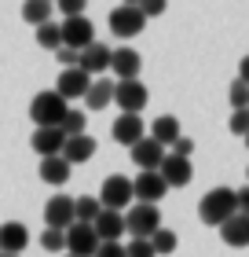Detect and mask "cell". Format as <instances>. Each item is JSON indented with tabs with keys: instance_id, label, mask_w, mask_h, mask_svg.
Instances as JSON below:
<instances>
[{
	"instance_id": "6da1fadb",
	"label": "cell",
	"mask_w": 249,
	"mask_h": 257,
	"mask_svg": "<svg viewBox=\"0 0 249 257\" xmlns=\"http://www.w3.org/2000/svg\"><path fill=\"white\" fill-rule=\"evenodd\" d=\"M234 213H238V202H234L231 188H212V191L201 195V202H198V217H201V224H209V228H220L223 220H231Z\"/></svg>"
},
{
	"instance_id": "7a4b0ae2",
	"label": "cell",
	"mask_w": 249,
	"mask_h": 257,
	"mask_svg": "<svg viewBox=\"0 0 249 257\" xmlns=\"http://www.w3.org/2000/svg\"><path fill=\"white\" fill-rule=\"evenodd\" d=\"M66 114H70V103L59 99L55 92H37L30 103V118L37 121V128H59Z\"/></svg>"
},
{
	"instance_id": "3957f363",
	"label": "cell",
	"mask_w": 249,
	"mask_h": 257,
	"mask_svg": "<svg viewBox=\"0 0 249 257\" xmlns=\"http://www.w3.org/2000/svg\"><path fill=\"white\" fill-rule=\"evenodd\" d=\"M121 217H125V231H128L132 239H150L154 231L161 228L158 206H143V202H139V206H132V209H128V213H121Z\"/></svg>"
},
{
	"instance_id": "277c9868",
	"label": "cell",
	"mask_w": 249,
	"mask_h": 257,
	"mask_svg": "<svg viewBox=\"0 0 249 257\" xmlns=\"http://www.w3.org/2000/svg\"><path fill=\"white\" fill-rule=\"evenodd\" d=\"M59 33H63V48H70V52H85L92 41H96V26L85 19V15H77V19H63L59 22Z\"/></svg>"
},
{
	"instance_id": "5b68a950",
	"label": "cell",
	"mask_w": 249,
	"mask_h": 257,
	"mask_svg": "<svg viewBox=\"0 0 249 257\" xmlns=\"http://www.w3.org/2000/svg\"><path fill=\"white\" fill-rule=\"evenodd\" d=\"M147 99H150V92L139 77L136 81H114V99L110 103H117L121 114H139L147 107Z\"/></svg>"
},
{
	"instance_id": "8992f818",
	"label": "cell",
	"mask_w": 249,
	"mask_h": 257,
	"mask_svg": "<svg viewBox=\"0 0 249 257\" xmlns=\"http://www.w3.org/2000/svg\"><path fill=\"white\" fill-rule=\"evenodd\" d=\"M132 202V180L128 177H106L103 180V191H99V206L103 209H114V213H121V209Z\"/></svg>"
},
{
	"instance_id": "52a82bcc",
	"label": "cell",
	"mask_w": 249,
	"mask_h": 257,
	"mask_svg": "<svg viewBox=\"0 0 249 257\" xmlns=\"http://www.w3.org/2000/svg\"><path fill=\"white\" fill-rule=\"evenodd\" d=\"M143 26H147V19H143V11H139L136 4H121V8L110 11V30H114L121 41L136 37V33H143Z\"/></svg>"
},
{
	"instance_id": "ba28073f",
	"label": "cell",
	"mask_w": 249,
	"mask_h": 257,
	"mask_svg": "<svg viewBox=\"0 0 249 257\" xmlns=\"http://www.w3.org/2000/svg\"><path fill=\"white\" fill-rule=\"evenodd\" d=\"M88 85H92V77L85 74V70L81 66H70V70H63V74H59V81H55V96L59 99H85V92H88Z\"/></svg>"
},
{
	"instance_id": "9c48e42d",
	"label": "cell",
	"mask_w": 249,
	"mask_h": 257,
	"mask_svg": "<svg viewBox=\"0 0 249 257\" xmlns=\"http://www.w3.org/2000/svg\"><path fill=\"white\" fill-rule=\"evenodd\" d=\"M70 224H77V220H74V198H70V195L48 198V202H44V228L66 231Z\"/></svg>"
},
{
	"instance_id": "30bf717a",
	"label": "cell",
	"mask_w": 249,
	"mask_h": 257,
	"mask_svg": "<svg viewBox=\"0 0 249 257\" xmlns=\"http://www.w3.org/2000/svg\"><path fill=\"white\" fill-rule=\"evenodd\" d=\"M63 235H66V250H70V257H96L99 239H96V231H92V224H70Z\"/></svg>"
},
{
	"instance_id": "8fae6325",
	"label": "cell",
	"mask_w": 249,
	"mask_h": 257,
	"mask_svg": "<svg viewBox=\"0 0 249 257\" xmlns=\"http://www.w3.org/2000/svg\"><path fill=\"white\" fill-rule=\"evenodd\" d=\"M158 177L165 180V188H187L191 177H194V169H191V162H187V158L165 155V162L158 166Z\"/></svg>"
},
{
	"instance_id": "7c38bea8",
	"label": "cell",
	"mask_w": 249,
	"mask_h": 257,
	"mask_svg": "<svg viewBox=\"0 0 249 257\" xmlns=\"http://www.w3.org/2000/svg\"><path fill=\"white\" fill-rule=\"evenodd\" d=\"M139 66H143V59H139L136 48H114L110 52V70H114L117 81H136Z\"/></svg>"
},
{
	"instance_id": "4fadbf2b",
	"label": "cell",
	"mask_w": 249,
	"mask_h": 257,
	"mask_svg": "<svg viewBox=\"0 0 249 257\" xmlns=\"http://www.w3.org/2000/svg\"><path fill=\"white\" fill-rule=\"evenodd\" d=\"M26 242H30L26 224H19V220H4V224H0V253L19 257L22 250H26Z\"/></svg>"
},
{
	"instance_id": "5bb4252c",
	"label": "cell",
	"mask_w": 249,
	"mask_h": 257,
	"mask_svg": "<svg viewBox=\"0 0 249 257\" xmlns=\"http://www.w3.org/2000/svg\"><path fill=\"white\" fill-rule=\"evenodd\" d=\"M92 231H96L99 242H121V235H125V217L114 213V209H103V213L92 220Z\"/></svg>"
},
{
	"instance_id": "9a60e30c",
	"label": "cell",
	"mask_w": 249,
	"mask_h": 257,
	"mask_svg": "<svg viewBox=\"0 0 249 257\" xmlns=\"http://www.w3.org/2000/svg\"><path fill=\"white\" fill-rule=\"evenodd\" d=\"M128 155H132V162H136V166L143 169V173H158V166L165 162V151L154 144L150 136H143L136 147H128Z\"/></svg>"
},
{
	"instance_id": "2e32d148",
	"label": "cell",
	"mask_w": 249,
	"mask_h": 257,
	"mask_svg": "<svg viewBox=\"0 0 249 257\" xmlns=\"http://www.w3.org/2000/svg\"><path fill=\"white\" fill-rule=\"evenodd\" d=\"M92 155H96V140L85 133V136H70L66 144H63V155H59V158H63L66 166L74 169V166H85Z\"/></svg>"
},
{
	"instance_id": "e0dca14e",
	"label": "cell",
	"mask_w": 249,
	"mask_h": 257,
	"mask_svg": "<svg viewBox=\"0 0 249 257\" xmlns=\"http://www.w3.org/2000/svg\"><path fill=\"white\" fill-rule=\"evenodd\" d=\"M165 191L169 188H165V180L158 177V173H139V177L132 180V198H139L143 206H154Z\"/></svg>"
},
{
	"instance_id": "ac0fdd59",
	"label": "cell",
	"mask_w": 249,
	"mask_h": 257,
	"mask_svg": "<svg viewBox=\"0 0 249 257\" xmlns=\"http://www.w3.org/2000/svg\"><path fill=\"white\" fill-rule=\"evenodd\" d=\"M77 66L85 70L88 77H92V74H106V70H110V48L99 44V41H92L88 48L77 55Z\"/></svg>"
},
{
	"instance_id": "d6986e66",
	"label": "cell",
	"mask_w": 249,
	"mask_h": 257,
	"mask_svg": "<svg viewBox=\"0 0 249 257\" xmlns=\"http://www.w3.org/2000/svg\"><path fill=\"white\" fill-rule=\"evenodd\" d=\"M143 136H147V128H143V118H139V114H121V118L114 121V140L117 144L136 147Z\"/></svg>"
},
{
	"instance_id": "ffe728a7",
	"label": "cell",
	"mask_w": 249,
	"mask_h": 257,
	"mask_svg": "<svg viewBox=\"0 0 249 257\" xmlns=\"http://www.w3.org/2000/svg\"><path fill=\"white\" fill-rule=\"evenodd\" d=\"M30 144H33V151H37L41 158H59V155H63L66 136H63V128H37Z\"/></svg>"
},
{
	"instance_id": "44dd1931",
	"label": "cell",
	"mask_w": 249,
	"mask_h": 257,
	"mask_svg": "<svg viewBox=\"0 0 249 257\" xmlns=\"http://www.w3.org/2000/svg\"><path fill=\"white\" fill-rule=\"evenodd\" d=\"M220 239L227 242V246H234V250L249 246V217L234 213L231 220H223V224H220Z\"/></svg>"
},
{
	"instance_id": "7402d4cb",
	"label": "cell",
	"mask_w": 249,
	"mask_h": 257,
	"mask_svg": "<svg viewBox=\"0 0 249 257\" xmlns=\"http://www.w3.org/2000/svg\"><path fill=\"white\" fill-rule=\"evenodd\" d=\"M180 136H183V133H180V118H172V114H161V118L150 125V140H154V144H158L161 151H165V147H172Z\"/></svg>"
},
{
	"instance_id": "603a6c76",
	"label": "cell",
	"mask_w": 249,
	"mask_h": 257,
	"mask_svg": "<svg viewBox=\"0 0 249 257\" xmlns=\"http://www.w3.org/2000/svg\"><path fill=\"white\" fill-rule=\"evenodd\" d=\"M114 99V81H92L88 92H85V107L88 110H106V103Z\"/></svg>"
},
{
	"instance_id": "cb8c5ba5",
	"label": "cell",
	"mask_w": 249,
	"mask_h": 257,
	"mask_svg": "<svg viewBox=\"0 0 249 257\" xmlns=\"http://www.w3.org/2000/svg\"><path fill=\"white\" fill-rule=\"evenodd\" d=\"M41 180L59 188V184L70 180V166H66L63 158H41Z\"/></svg>"
},
{
	"instance_id": "d4e9b609",
	"label": "cell",
	"mask_w": 249,
	"mask_h": 257,
	"mask_svg": "<svg viewBox=\"0 0 249 257\" xmlns=\"http://www.w3.org/2000/svg\"><path fill=\"white\" fill-rule=\"evenodd\" d=\"M99 213H103V206H99L96 195H81V198H74V220H77V224H92Z\"/></svg>"
},
{
	"instance_id": "484cf974",
	"label": "cell",
	"mask_w": 249,
	"mask_h": 257,
	"mask_svg": "<svg viewBox=\"0 0 249 257\" xmlns=\"http://www.w3.org/2000/svg\"><path fill=\"white\" fill-rule=\"evenodd\" d=\"M22 19H26L30 26H44V22H52V4L48 0H30V4L22 8Z\"/></svg>"
},
{
	"instance_id": "4316f807",
	"label": "cell",
	"mask_w": 249,
	"mask_h": 257,
	"mask_svg": "<svg viewBox=\"0 0 249 257\" xmlns=\"http://www.w3.org/2000/svg\"><path fill=\"white\" fill-rule=\"evenodd\" d=\"M37 44L48 52H59L63 48V33H59V22H44V26H37Z\"/></svg>"
},
{
	"instance_id": "83f0119b",
	"label": "cell",
	"mask_w": 249,
	"mask_h": 257,
	"mask_svg": "<svg viewBox=\"0 0 249 257\" xmlns=\"http://www.w3.org/2000/svg\"><path fill=\"white\" fill-rule=\"evenodd\" d=\"M147 242L154 246V257H158V253H172V250H176V231H169V228H158V231H154V235H150Z\"/></svg>"
},
{
	"instance_id": "f1b7e54d",
	"label": "cell",
	"mask_w": 249,
	"mask_h": 257,
	"mask_svg": "<svg viewBox=\"0 0 249 257\" xmlns=\"http://www.w3.org/2000/svg\"><path fill=\"white\" fill-rule=\"evenodd\" d=\"M85 125H88V118H85V110H70L66 118H63V136L70 140V136H85Z\"/></svg>"
},
{
	"instance_id": "f546056e",
	"label": "cell",
	"mask_w": 249,
	"mask_h": 257,
	"mask_svg": "<svg viewBox=\"0 0 249 257\" xmlns=\"http://www.w3.org/2000/svg\"><path fill=\"white\" fill-rule=\"evenodd\" d=\"M41 246L48 250V253H63V250H66V235H63V231H52V228H44V235H41Z\"/></svg>"
},
{
	"instance_id": "4dcf8cb0",
	"label": "cell",
	"mask_w": 249,
	"mask_h": 257,
	"mask_svg": "<svg viewBox=\"0 0 249 257\" xmlns=\"http://www.w3.org/2000/svg\"><path fill=\"white\" fill-rule=\"evenodd\" d=\"M227 96H231V107H234V110H245V107H249V85H242V81H234Z\"/></svg>"
},
{
	"instance_id": "1f68e13d",
	"label": "cell",
	"mask_w": 249,
	"mask_h": 257,
	"mask_svg": "<svg viewBox=\"0 0 249 257\" xmlns=\"http://www.w3.org/2000/svg\"><path fill=\"white\" fill-rule=\"evenodd\" d=\"M227 125H231L234 136H245V133H249V107H245V110H234Z\"/></svg>"
},
{
	"instance_id": "d6a6232c",
	"label": "cell",
	"mask_w": 249,
	"mask_h": 257,
	"mask_svg": "<svg viewBox=\"0 0 249 257\" xmlns=\"http://www.w3.org/2000/svg\"><path fill=\"white\" fill-rule=\"evenodd\" d=\"M59 11H63V19H77L85 15V0H59Z\"/></svg>"
},
{
	"instance_id": "836d02e7",
	"label": "cell",
	"mask_w": 249,
	"mask_h": 257,
	"mask_svg": "<svg viewBox=\"0 0 249 257\" xmlns=\"http://www.w3.org/2000/svg\"><path fill=\"white\" fill-rule=\"evenodd\" d=\"M172 155H176V158H187V162H191V155H194V140H191V136H180V140L172 144Z\"/></svg>"
},
{
	"instance_id": "e575fe53",
	"label": "cell",
	"mask_w": 249,
	"mask_h": 257,
	"mask_svg": "<svg viewBox=\"0 0 249 257\" xmlns=\"http://www.w3.org/2000/svg\"><path fill=\"white\" fill-rule=\"evenodd\" d=\"M96 257H125V246H121V242H99Z\"/></svg>"
},
{
	"instance_id": "d590c367",
	"label": "cell",
	"mask_w": 249,
	"mask_h": 257,
	"mask_svg": "<svg viewBox=\"0 0 249 257\" xmlns=\"http://www.w3.org/2000/svg\"><path fill=\"white\" fill-rule=\"evenodd\" d=\"M139 11H143V19H154V15H161L165 11V0H147V4H136Z\"/></svg>"
},
{
	"instance_id": "8d00e7d4",
	"label": "cell",
	"mask_w": 249,
	"mask_h": 257,
	"mask_svg": "<svg viewBox=\"0 0 249 257\" xmlns=\"http://www.w3.org/2000/svg\"><path fill=\"white\" fill-rule=\"evenodd\" d=\"M234 202H238V213L249 217V184H245L242 191H234Z\"/></svg>"
},
{
	"instance_id": "74e56055",
	"label": "cell",
	"mask_w": 249,
	"mask_h": 257,
	"mask_svg": "<svg viewBox=\"0 0 249 257\" xmlns=\"http://www.w3.org/2000/svg\"><path fill=\"white\" fill-rule=\"evenodd\" d=\"M55 55H59V63H63V70H70V66H77V52H70V48H59Z\"/></svg>"
},
{
	"instance_id": "f35d334b",
	"label": "cell",
	"mask_w": 249,
	"mask_h": 257,
	"mask_svg": "<svg viewBox=\"0 0 249 257\" xmlns=\"http://www.w3.org/2000/svg\"><path fill=\"white\" fill-rule=\"evenodd\" d=\"M238 81H242V85H249V55L238 63Z\"/></svg>"
},
{
	"instance_id": "ab89813d",
	"label": "cell",
	"mask_w": 249,
	"mask_h": 257,
	"mask_svg": "<svg viewBox=\"0 0 249 257\" xmlns=\"http://www.w3.org/2000/svg\"><path fill=\"white\" fill-rule=\"evenodd\" d=\"M242 140H245V147H249V133H245V136H242Z\"/></svg>"
},
{
	"instance_id": "60d3db41",
	"label": "cell",
	"mask_w": 249,
	"mask_h": 257,
	"mask_svg": "<svg viewBox=\"0 0 249 257\" xmlns=\"http://www.w3.org/2000/svg\"><path fill=\"white\" fill-rule=\"evenodd\" d=\"M245 177H249V169H245Z\"/></svg>"
},
{
	"instance_id": "b9f144b4",
	"label": "cell",
	"mask_w": 249,
	"mask_h": 257,
	"mask_svg": "<svg viewBox=\"0 0 249 257\" xmlns=\"http://www.w3.org/2000/svg\"><path fill=\"white\" fill-rule=\"evenodd\" d=\"M0 257H8V253H0Z\"/></svg>"
},
{
	"instance_id": "7bdbcfd3",
	"label": "cell",
	"mask_w": 249,
	"mask_h": 257,
	"mask_svg": "<svg viewBox=\"0 0 249 257\" xmlns=\"http://www.w3.org/2000/svg\"><path fill=\"white\" fill-rule=\"evenodd\" d=\"M63 257H70V253H63Z\"/></svg>"
}]
</instances>
